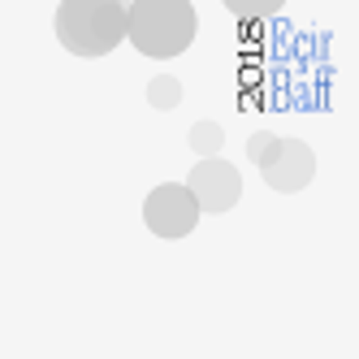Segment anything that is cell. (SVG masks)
Returning <instances> with one entry per match:
<instances>
[{
	"mask_svg": "<svg viewBox=\"0 0 359 359\" xmlns=\"http://www.w3.org/2000/svg\"><path fill=\"white\" fill-rule=\"evenodd\" d=\"M286 0H225V9L229 13H238V18H264V13H277Z\"/></svg>",
	"mask_w": 359,
	"mask_h": 359,
	"instance_id": "8992f818",
	"label": "cell"
},
{
	"mask_svg": "<svg viewBox=\"0 0 359 359\" xmlns=\"http://www.w3.org/2000/svg\"><path fill=\"white\" fill-rule=\"evenodd\" d=\"M273 191H303L307 177H312V151L299 139H281V147L273 151V161L260 165Z\"/></svg>",
	"mask_w": 359,
	"mask_h": 359,
	"instance_id": "5b68a950",
	"label": "cell"
},
{
	"mask_svg": "<svg viewBox=\"0 0 359 359\" xmlns=\"http://www.w3.org/2000/svg\"><path fill=\"white\" fill-rule=\"evenodd\" d=\"M195 39L191 0H135L130 5V43L143 57H177Z\"/></svg>",
	"mask_w": 359,
	"mask_h": 359,
	"instance_id": "7a4b0ae2",
	"label": "cell"
},
{
	"mask_svg": "<svg viewBox=\"0 0 359 359\" xmlns=\"http://www.w3.org/2000/svg\"><path fill=\"white\" fill-rule=\"evenodd\" d=\"M199 208H203V203H199V195L191 191V182H187V187L165 182V187H156V191L147 195L143 221H147L151 234H161V238H182V234H191V229H195Z\"/></svg>",
	"mask_w": 359,
	"mask_h": 359,
	"instance_id": "3957f363",
	"label": "cell"
},
{
	"mask_svg": "<svg viewBox=\"0 0 359 359\" xmlns=\"http://www.w3.org/2000/svg\"><path fill=\"white\" fill-rule=\"evenodd\" d=\"M57 35L74 57H104L130 35V0H61Z\"/></svg>",
	"mask_w": 359,
	"mask_h": 359,
	"instance_id": "6da1fadb",
	"label": "cell"
},
{
	"mask_svg": "<svg viewBox=\"0 0 359 359\" xmlns=\"http://www.w3.org/2000/svg\"><path fill=\"white\" fill-rule=\"evenodd\" d=\"M191 147L203 151V156H212V151L221 147V126L217 121H199L195 130H191Z\"/></svg>",
	"mask_w": 359,
	"mask_h": 359,
	"instance_id": "52a82bcc",
	"label": "cell"
},
{
	"mask_svg": "<svg viewBox=\"0 0 359 359\" xmlns=\"http://www.w3.org/2000/svg\"><path fill=\"white\" fill-rule=\"evenodd\" d=\"M147 100L156 109H173L177 100H182V87H177V79H156V83L147 87Z\"/></svg>",
	"mask_w": 359,
	"mask_h": 359,
	"instance_id": "ba28073f",
	"label": "cell"
},
{
	"mask_svg": "<svg viewBox=\"0 0 359 359\" xmlns=\"http://www.w3.org/2000/svg\"><path fill=\"white\" fill-rule=\"evenodd\" d=\"M277 147H281V139H277V135H269V130L251 135V143H247V151H251V161H255V165H269Z\"/></svg>",
	"mask_w": 359,
	"mask_h": 359,
	"instance_id": "9c48e42d",
	"label": "cell"
},
{
	"mask_svg": "<svg viewBox=\"0 0 359 359\" xmlns=\"http://www.w3.org/2000/svg\"><path fill=\"white\" fill-rule=\"evenodd\" d=\"M191 191L199 195V203L208 212H225V208H234V199H238V173L225 161H203L191 173Z\"/></svg>",
	"mask_w": 359,
	"mask_h": 359,
	"instance_id": "277c9868",
	"label": "cell"
}]
</instances>
